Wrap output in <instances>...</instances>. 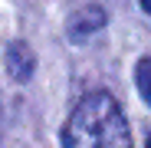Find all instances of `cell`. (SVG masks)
<instances>
[{
	"label": "cell",
	"mask_w": 151,
	"mask_h": 148,
	"mask_svg": "<svg viewBox=\"0 0 151 148\" xmlns=\"http://www.w3.org/2000/svg\"><path fill=\"white\" fill-rule=\"evenodd\" d=\"M148 148H151V135H148Z\"/></svg>",
	"instance_id": "6"
},
{
	"label": "cell",
	"mask_w": 151,
	"mask_h": 148,
	"mask_svg": "<svg viewBox=\"0 0 151 148\" xmlns=\"http://www.w3.org/2000/svg\"><path fill=\"white\" fill-rule=\"evenodd\" d=\"M135 82H138V92L141 99L151 105V56L138 59V69H135Z\"/></svg>",
	"instance_id": "4"
},
{
	"label": "cell",
	"mask_w": 151,
	"mask_h": 148,
	"mask_svg": "<svg viewBox=\"0 0 151 148\" xmlns=\"http://www.w3.org/2000/svg\"><path fill=\"white\" fill-rule=\"evenodd\" d=\"M63 148H132L122 105L105 89H95L76 102L63 125Z\"/></svg>",
	"instance_id": "1"
},
{
	"label": "cell",
	"mask_w": 151,
	"mask_h": 148,
	"mask_svg": "<svg viewBox=\"0 0 151 148\" xmlns=\"http://www.w3.org/2000/svg\"><path fill=\"white\" fill-rule=\"evenodd\" d=\"M33 53H30V46L27 43H10V49H7V69H10V76L13 79H30L33 76Z\"/></svg>",
	"instance_id": "3"
},
{
	"label": "cell",
	"mask_w": 151,
	"mask_h": 148,
	"mask_svg": "<svg viewBox=\"0 0 151 148\" xmlns=\"http://www.w3.org/2000/svg\"><path fill=\"white\" fill-rule=\"evenodd\" d=\"M141 7H145V10H148V13H151V0H145V4H141Z\"/></svg>",
	"instance_id": "5"
},
{
	"label": "cell",
	"mask_w": 151,
	"mask_h": 148,
	"mask_svg": "<svg viewBox=\"0 0 151 148\" xmlns=\"http://www.w3.org/2000/svg\"><path fill=\"white\" fill-rule=\"evenodd\" d=\"M105 23V7H95V4H89V7H79V10H72V17H69V23H66V30H69V40H76V43H82V40H89L99 27Z\"/></svg>",
	"instance_id": "2"
}]
</instances>
